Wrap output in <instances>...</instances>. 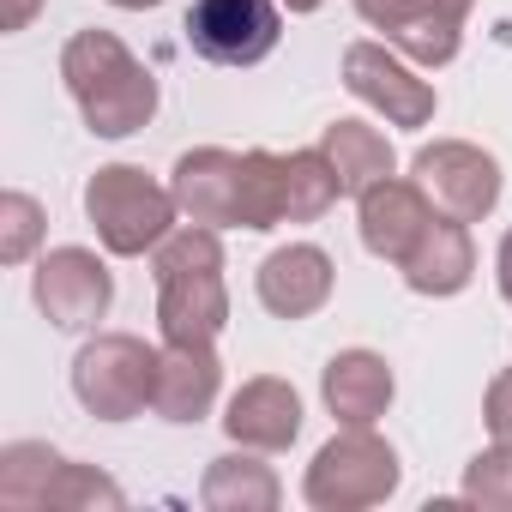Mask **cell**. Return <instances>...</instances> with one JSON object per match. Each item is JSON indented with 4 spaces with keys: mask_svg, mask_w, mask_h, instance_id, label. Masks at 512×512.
I'll return each mask as SVG.
<instances>
[{
    "mask_svg": "<svg viewBox=\"0 0 512 512\" xmlns=\"http://www.w3.org/2000/svg\"><path fill=\"white\" fill-rule=\"evenodd\" d=\"M494 278H500V296L512 302V229L500 235V253H494Z\"/></svg>",
    "mask_w": 512,
    "mask_h": 512,
    "instance_id": "29",
    "label": "cell"
},
{
    "mask_svg": "<svg viewBox=\"0 0 512 512\" xmlns=\"http://www.w3.org/2000/svg\"><path fill=\"white\" fill-rule=\"evenodd\" d=\"M181 31L211 67H260L284 37V0H193Z\"/></svg>",
    "mask_w": 512,
    "mask_h": 512,
    "instance_id": "5",
    "label": "cell"
},
{
    "mask_svg": "<svg viewBox=\"0 0 512 512\" xmlns=\"http://www.w3.org/2000/svg\"><path fill=\"white\" fill-rule=\"evenodd\" d=\"M37 13H43V0H7V13H0V31H25Z\"/></svg>",
    "mask_w": 512,
    "mask_h": 512,
    "instance_id": "28",
    "label": "cell"
},
{
    "mask_svg": "<svg viewBox=\"0 0 512 512\" xmlns=\"http://www.w3.org/2000/svg\"><path fill=\"white\" fill-rule=\"evenodd\" d=\"M223 428L235 446H253V452H284L296 446L302 434V392L278 374H260V380H241V392L229 398L223 410Z\"/></svg>",
    "mask_w": 512,
    "mask_h": 512,
    "instance_id": "12",
    "label": "cell"
},
{
    "mask_svg": "<svg viewBox=\"0 0 512 512\" xmlns=\"http://www.w3.org/2000/svg\"><path fill=\"white\" fill-rule=\"evenodd\" d=\"M344 91L368 109H380L392 127H428L434 121V85L404 61L392 43H350L344 49Z\"/></svg>",
    "mask_w": 512,
    "mask_h": 512,
    "instance_id": "8",
    "label": "cell"
},
{
    "mask_svg": "<svg viewBox=\"0 0 512 512\" xmlns=\"http://www.w3.org/2000/svg\"><path fill=\"white\" fill-rule=\"evenodd\" d=\"M434 223V199L416 187V181H398V175H386V181H374L362 199H356V229H362V247L374 253V260H386V266H398L404 253L416 247V235Z\"/></svg>",
    "mask_w": 512,
    "mask_h": 512,
    "instance_id": "11",
    "label": "cell"
},
{
    "mask_svg": "<svg viewBox=\"0 0 512 512\" xmlns=\"http://www.w3.org/2000/svg\"><path fill=\"white\" fill-rule=\"evenodd\" d=\"M169 193H175L187 223L241 229V157L235 151H223V145L181 151L175 169H169Z\"/></svg>",
    "mask_w": 512,
    "mask_h": 512,
    "instance_id": "10",
    "label": "cell"
},
{
    "mask_svg": "<svg viewBox=\"0 0 512 512\" xmlns=\"http://www.w3.org/2000/svg\"><path fill=\"white\" fill-rule=\"evenodd\" d=\"M320 151H326V163L338 169V181H344L350 199H362L374 181L398 175L392 139H386L380 127H368V121H332V127L320 133Z\"/></svg>",
    "mask_w": 512,
    "mask_h": 512,
    "instance_id": "18",
    "label": "cell"
},
{
    "mask_svg": "<svg viewBox=\"0 0 512 512\" xmlns=\"http://www.w3.org/2000/svg\"><path fill=\"white\" fill-rule=\"evenodd\" d=\"M43 235H49V217L31 193H19V187L0 193V266H25L43 247Z\"/></svg>",
    "mask_w": 512,
    "mask_h": 512,
    "instance_id": "24",
    "label": "cell"
},
{
    "mask_svg": "<svg viewBox=\"0 0 512 512\" xmlns=\"http://www.w3.org/2000/svg\"><path fill=\"white\" fill-rule=\"evenodd\" d=\"M404 61H416V67H446V61H458V43H464V19L452 13V7H440V0H422V7L386 37Z\"/></svg>",
    "mask_w": 512,
    "mask_h": 512,
    "instance_id": "19",
    "label": "cell"
},
{
    "mask_svg": "<svg viewBox=\"0 0 512 512\" xmlns=\"http://www.w3.org/2000/svg\"><path fill=\"white\" fill-rule=\"evenodd\" d=\"M320 398L326 410L344 422V428H368L392 410L398 398V380H392V362L380 350H338L320 374Z\"/></svg>",
    "mask_w": 512,
    "mask_h": 512,
    "instance_id": "15",
    "label": "cell"
},
{
    "mask_svg": "<svg viewBox=\"0 0 512 512\" xmlns=\"http://www.w3.org/2000/svg\"><path fill=\"white\" fill-rule=\"evenodd\" d=\"M350 7H356V13H362L374 31H386V37H392V31H398V25H404L416 7H422V0H350Z\"/></svg>",
    "mask_w": 512,
    "mask_h": 512,
    "instance_id": "27",
    "label": "cell"
},
{
    "mask_svg": "<svg viewBox=\"0 0 512 512\" xmlns=\"http://www.w3.org/2000/svg\"><path fill=\"white\" fill-rule=\"evenodd\" d=\"M61 79H67V91H73V103L97 139H133L157 115V79L115 31L67 37Z\"/></svg>",
    "mask_w": 512,
    "mask_h": 512,
    "instance_id": "1",
    "label": "cell"
},
{
    "mask_svg": "<svg viewBox=\"0 0 512 512\" xmlns=\"http://www.w3.org/2000/svg\"><path fill=\"white\" fill-rule=\"evenodd\" d=\"M91 512V506H127V494H121V482L115 476H103L97 464H73V458H61V470L49 476V494H43V512Z\"/></svg>",
    "mask_w": 512,
    "mask_h": 512,
    "instance_id": "23",
    "label": "cell"
},
{
    "mask_svg": "<svg viewBox=\"0 0 512 512\" xmlns=\"http://www.w3.org/2000/svg\"><path fill=\"white\" fill-rule=\"evenodd\" d=\"M229 326L223 272H169L157 278V332L163 344H217Z\"/></svg>",
    "mask_w": 512,
    "mask_h": 512,
    "instance_id": "13",
    "label": "cell"
},
{
    "mask_svg": "<svg viewBox=\"0 0 512 512\" xmlns=\"http://www.w3.org/2000/svg\"><path fill=\"white\" fill-rule=\"evenodd\" d=\"M404 284L416 296H458L470 278H476V241H470V223L434 211V223L416 235V247L398 260Z\"/></svg>",
    "mask_w": 512,
    "mask_h": 512,
    "instance_id": "16",
    "label": "cell"
},
{
    "mask_svg": "<svg viewBox=\"0 0 512 512\" xmlns=\"http://www.w3.org/2000/svg\"><path fill=\"white\" fill-rule=\"evenodd\" d=\"M398 476H404V464H398L392 440H380L368 422V428L332 434L314 452V464L302 476V500L314 512H368V506L398 494Z\"/></svg>",
    "mask_w": 512,
    "mask_h": 512,
    "instance_id": "3",
    "label": "cell"
},
{
    "mask_svg": "<svg viewBox=\"0 0 512 512\" xmlns=\"http://www.w3.org/2000/svg\"><path fill=\"white\" fill-rule=\"evenodd\" d=\"M440 7H452L458 19H470V7H476V0H440Z\"/></svg>",
    "mask_w": 512,
    "mask_h": 512,
    "instance_id": "32",
    "label": "cell"
},
{
    "mask_svg": "<svg viewBox=\"0 0 512 512\" xmlns=\"http://www.w3.org/2000/svg\"><path fill=\"white\" fill-rule=\"evenodd\" d=\"M223 392V362L211 344H163L157 350V392L151 410L163 422H205Z\"/></svg>",
    "mask_w": 512,
    "mask_h": 512,
    "instance_id": "14",
    "label": "cell"
},
{
    "mask_svg": "<svg viewBox=\"0 0 512 512\" xmlns=\"http://www.w3.org/2000/svg\"><path fill=\"white\" fill-rule=\"evenodd\" d=\"M157 392V350L133 332H97L73 356V398L97 422H133Z\"/></svg>",
    "mask_w": 512,
    "mask_h": 512,
    "instance_id": "4",
    "label": "cell"
},
{
    "mask_svg": "<svg viewBox=\"0 0 512 512\" xmlns=\"http://www.w3.org/2000/svg\"><path fill=\"white\" fill-rule=\"evenodd\" d=\"M338 193H344V181H338V169L326 163L320 145L284 157V223H314V217H326V211L338 205Z\"/></svg>",
    "mask_w": 512,
    "mask_h": 512,
    "instance_id": "20",
    "label": "cell"
},
{
    "mask_svg": "<svg viewBox=\"0 0 512 512\" xmlns=\"http://www.w3.org/2000/svg\"><path fill=\"white\" fill-rule=\"evenodd\" d=\"M109 7H121V13H151V7H163V0H109Z\"/></svg>",
    "mask_w": 512,
    "mask_h": 512,
    "instance_id": "30",
    "label": "cell"
},
{
    "mask_svg": "<svg viewBox=\"0 0 512 512\" xmlns=\"http://www.w3.org/2000/svg\"><path fill=\"white\" fill-rule=\"evenodd\" d=\"M199 500H205V512H278L284 482L253 446H241V452H223V458L205 464Z\"/></svg>",
    "mask_w": 512,
    "mask_h": 512,
    "instance_id": "17",
    "label": "cell"
},
{
    "mask_svg": "<svg viewBox=\"0 0 512 512\" xmlns=\"http://www.w3.org/2000/svg\"><path fill=\"white\" fill-rule=\"evenodd\" d=\"M470 506H488V512H512V446L494 440L488 452L470 458L464 470V488H458Z\"/></svg>",
    "mask_w": 512,
    "mask_h": 512,
    "instance_id": "25",
    "label": "cell"
},
{
    "mask_svg": "<svg viewBox=\"0 0 512 512\" xmlns=\"http://www.w3.org/2000/svg\"><path fill=\"white\" fill-rule=\"evenodd\" d=\"M31 296H37L49 326L91 332L109 314V302H115V278H109V266L91 247H49L37 260V272H31Z\"/></svg>",
    "mask_w": 512,
    "mask_h": 512,
    "instance_id": "7",
    "label": "cell"
},
{
    "mask_svg": "<svg viewBox=\"0 0 512 512\" xmlns=\"http://www.w3.org/2000/svg\"><path fill=\"white\" fill-rule=\"evenodd\" d=\"M326 0H284V13H320Z\"/></svg>",
    "mask_w": 512,
    "mask_h": 512,
    "instance_id": "31",
    "label": "cell"
},
{
    "mask_svg": "<svg viewBox=\"0 0 512 512\" xmlns=\"http://www.w3.org/2000/svg\"><path fill=\"white\" fill-rule=\"evenodd\" d=\"M61 470V452L49 440H13L0 452V500L19 506V512H43L49 476Z\"/></svg>",
    "mask_w": 512,
    "mask_h": 512,
    "instance_id": "21",
    "label": "cell"
},
{
    "mask_svg": "<svg viewBox=\"0 0 512 512\" xmlns=\"http://www.w3.org/2000/svg\"><path fill=\"white\" fill-rule=\"evenodd\" d=\"M85 217L115 260H139V253H157V241L175 229L181 205L139 163H103L85 181Z\"/></svg>",
    "mask_w": 512,
    "mask_h": 512,
    "instance_id": "2",
    "label": "cell"
},
{
    "mask_svg": "<svg viewBox=\"0 0 512 512\" xmlns=\"http://www.w3.org/2000/svg\"><path fill=\"white\" fill-rule=\"evenodd\" d=\"M482 422H488V434H494V440H506V446H512V368H500V374L488 380Z\"/></svg>",
    "mask_w": 512,
    "mask_h": 512,
    "instance_id": "26",
    "label": "cell"
},
{
    "mask_svg": "<svg viewBox=\"0 0 512 512\" xmlns=\"http://www.w3.org/2000/svg\"><path fill=\"white\" fill-rule=\"evenodd\" d=\"M410 181L434 199V211L458 217V223H482L500 205V163L470 145V139H434L416 151Z\"/></svg>",
    "mask_w": 512,
    "mask_h": 512,
    "instance_id": "6",
    "label": "cell"
},
{
    "mask_svg": "<svg viewBox=\"0 0 512 512\" xmlns=\"http://www.w3.org/2000/svg\"><path fill=\"white\" fill-rule=\"evenodd\" d=\"M278 223H284V157L241 151V229H278Z\"/></svg>",
    "mask_w": 512,
    "mask_h": 512,
    "instance_id": "22",
    "label": "cell"
},
{
    "mask_svg": "<svg viewBox=\"0 0 512 512\" xmlns=\"http://www.w3.org/2000/svg\"><path fill=\"white\" fill-rule=\"evenodd\" d=\"M332 284H338V266L332 253L314 247V241H290L278 253H266L260 272H253V290H260V308L272 320H308L332 302Z\"/></svg>",
    "mask_w": 512,
    "mask_h": 512,
    "instance_id": "9",
    "label": "cell"
}]
</instances>
